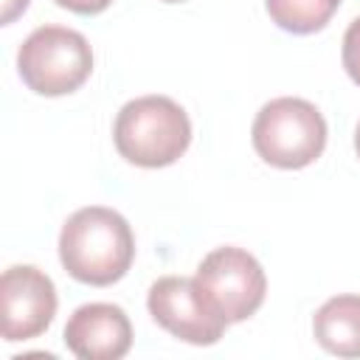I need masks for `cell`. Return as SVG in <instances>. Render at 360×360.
<instances>
[{
    "label": "cell",
    "instance_id": "cell-14",
    "mask_svg": "<svg viewBox=\"0 0 360 360\" xmlns=\"http://www.w3.org/2000/svg\"><path fill=\"white\" fill-rule=\"evenodd\" d=\"M354 149H357V158H360V121H357V129H354Z\"/></svg>",
    "mask_w": 360,
    "mask_h": 360
},
{
    "label": "cell",
    "instance_id": "cell-6",
    "mask_svg": "<svg viewBox=\"0 0 360 360\" xmlns=\"http://www.w3.org/2000/svg\"><path fill=\"white\" fill-rule=\"evenodd\" d=\"M149 315L158 326H163L177 340L191 346H211L222 338L228 321H222L202 292L197 290L194 278L186 276H163L149 287L146 295Z\"/></svg>",
    "mask_w": 360,
    "mask_h": 360
},
{
    "label": "cell",
    "instance_id": "cell-2",
    "mask_svg": "<svg viewBox=\"0 0 360 360\" xmlns=\"http://www.w3.org/2000/svg\"><path fill=\"white\" fill-rule=\"evenodd\" d=\"M112 141L124 160L160 169L172 166L191 143V121L169 96H141L127 101L112 124Z\"/></svg>",
    "mask_w": 360,
    "mask_h": 360
},
{
    "label": "cell",
    "instance_id": "cell-1",
    "mask_svg": "<svg viewBox=\"0 0 360 360\" xmlns=\"http://www.w3.org/2000/svg\"><path fill=\"white\" fill-rule=\"evenodd\" d=\"M135 259L129 222L104 205L73 211L59 231V262L82 284L110 287L127 276Z\"/></svg>",
    "mask_w": 360,
    "mask_h": 360
},
{
    "label": "cell",
    "instance_id": "cell-4",
    "mask_svg": "<svg viewBox=\"0 0 360 360\" xmlns=\"http://www.w3.org/2000/svg\"><path fill=\"white\" fill-rule=\"evenodd\" d=\"M17 70L37 96H68L79 90L93 73V48L84 34L65 25L34 28L20 51Z\"/></svg>",
    "mask_w": 360,
    "mask_h": 360
},
{
    "label": "cell",
    "instance_id": "cell-15",
    "mask_svg": "<svg viewBox=\"0 0 360 360\" xmlns=\"http://www.w3.org/2000/svg\"><path fill=\"white\" fill-rule=\"evenodd\" d=\"M163 3H183V0H163Z\"/></svg>",
    "mask_w": 360,
    "mask_h": 360
},
{
    "label": "cell",
    "instance_id": "cell-9",
    "mask_svg": "<svg viewBox=\"0 0 360 360\" xmlns=\"http://www.w3.org/2000/svg\"><path fill=\"white\" fill-rule=\"evenodd\" d=\"M312 335L329 354L360 357V295H335L318 307Z\"/></svg>",
    "mask_w": 360,
    "mask_h": 360
},
{
    "label": "cell",
    "instance_id": "cell-10",
    "mask_svg": "<svg viewBox=\"0 0 360 360\" xmlns=\"http://www.w3.org/2000/svg\"><path fill=\"white\" fill-rule=\"evenodd\" d=\"M340 0H264L270 20L290 34H315L321 31L332 14L338 11Z\"/></svg>",
    "mask_w": 360,
    "mask_h": 360
},
{
    "label": "cell",
    "instance_id": "cell-5",
    "mask_svg": "<svg viewBox=\"0 0 360 360\" xmlns=\"http://www.w3.org/2000/svg\"><path fill=\"white\" fill-rule=\"evenodd\" d=\"M194 284L208 307L228 323L248 321L264 304L267 292V278L259 259L233 245L211 250L200 262Z\"/></svg>",
    "mask_w": 360,
    "mask_h": 360
},
{
    "label": "cell",
    "instance_id": "cell-7",
    "mask_svg": "<svg viewBox=\"0 0 360 360\" xmlns=\"http://www.w3.org/2000/svg\"><path fill=\"white\" fill-rule=\"evenodd\" d=\"M56 287L34 264H14L0 278V329L6 343L39 338L56 315Z\"/></svg>",
    "mask_w": 360,
    "mask_h": 360
},
{
    "label": "cell",
    "instance_id": "cell-8",
    "mask_svg": "<svg viewBox=\"0 0 360 360\" xmlns=\"http://www.w3.org/2000/svg\"><path fill=\"white\" fill-rule=\"evenodd\" d=\"M65 346L79 360H118L132 346V323L118 304H84L65 323Z\"/></svg>",
    "mask_w": 360,
    "mask_h": 360
},
{
    "label": "cell",
    "instance_id": "cell-13",
    "mask_svg": "<svg viewBox=\"0 0 360 360\" xmlns=\"http://www.w3.org/2000/svg\"><path fill=\"white\" fill-rule=\"evenodd\" d=\"M28 8V0H3V14H0V22L3 25H8V22H14L22 11Z\"/></svg>",
    "mask_w": 360,
    "mask_h": 360
},
{
    "label": "cell",
    "instance_id": "cell-3",
    "mask_svg": "<svg viewBox=\"0 0 360 360\" xmlns=\"http://www.w3.org/2000/svg\"><path fill=\"white\" fill-rule=\"evenodd\" d=\"M326 121L321 110L295 96L267 101L250 129L256 155L276 169H304L315 163L326 146Z\"/></svg>",
    "mask_w": 360,
    "mask_h": 360
},
{
    "label": "cell",
    "instance_id": "cell-12",
    "mask_svg": "<svg viewBox=\"0 0 360 360\" xmlns=\"http://www.w3.org/2000/svg\"><path fill=\"white\" fill-rule=\"evenodd\" d=\"M53 3L73 14H101L112 0H53Z\"/></svg>",
    "mask_w": 360,
    "mask_h": 360
},
{
    "label": "cell",
    "instance_id": "cell-11",
    "mask_svg": "<svg viewBox=\"0 0 360 360\" xmlns=\"http://www.w3.org/2000/svg\"><path fill=\"white\" fill-rule=\"evenodd\" d=\"M340 59L343 68L349 73V79L360 87V17H354L343 34V48H340Z\"/></svg>",
    "mask_w": 360,
    "mask_h": 360
}]
</instances>
